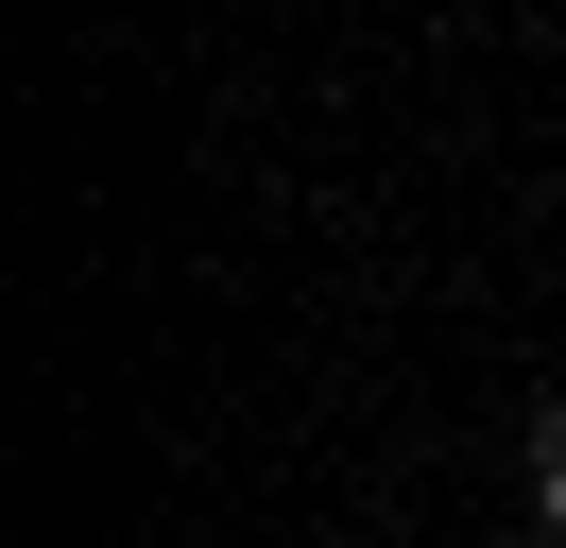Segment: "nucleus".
Listing matches in <instances>:
<instances>
[{
    "label": "nucleus",
    "mask_w": 566,
    "mask_h": 548,
    "mask_svg": "<svg viewBox=\"0 0 566 548\" xmlns=\"http://www.w3.org/2000/svg\"><path fill=\"white\" fill-rule=\"evenodd\" d=\"M532 514H549V548H566V429H549V463H532Z\"/></svg>",
    "instance_id": "obj_1"
}]
</instances>
